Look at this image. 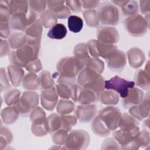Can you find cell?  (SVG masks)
<instances>
[{
	"label": "cell",
	"instance_id": "obj_10",
	"mask_svg": "<svg viewBox=\"0 0 150 150\" xmlns=\"http://www.w3.org/2000/svg\"><path fill=\"white\" fill-rule=\"evenodd\" d=\"M88 53L93 57H102L105 60L117 49L115 45H107L99 42L97 39H91L86 44Z\"/></svg>",
	"mask_w": 150,
	"mask_h": 150
},
{
	"label": "cell",
	"instance_id": "obj_38",
	"mask_svg": "<svg viewBox=\"0 0 150 150\" xmlns=\"http://www.w3.org/2000/svg\"><path fill=\"white\" fill-rule=\"evenodd\" d=\"M83 16L88 26L97 28L99 26L100 21L96 9H86L83 12Z\"/></svg>",
	"mask_w": 150,
	"mask_h": 150
},
{
	"label": "cell",
	"instance_id": "obj_20",
	"mask_svg": "<svg viewBox=\"0 0 150 150\" xmlns=\"http://www.w3.org/2000/svg\"><path fill=\"white\" fill-rule=\"evenodd\" d=\"M128 61L131 67L134 69L140 67L145 61V56L142 50L138 47L130 49L127 53Z\"/></svg>",
	"mask_w": 150,
	"mask_h": 150
},
{
	"label": "cell",
	"instance_id": "obj_54",
	"mask_svg": "<svg viewBox=\"0 0 150 150\" xmlns=\"http://www.w3.org/2000/svg\"><path fill=\"white\" fill-rule=\"evenodd\" d=\"M65 4L66 6L69 8V9L74 12L78 13L82 11V5L81 3V1L77 0H73V1H66Z\"/></svg>",
	"mask_w": 150,
	"mask_h": 150
},
{
	"label": "cell",
	"instance_id": "obj_47",
	"mask_svg": "<svg viewBox=\"0 0 150 150\" xmlns=\"http://www.w3.org/2000/svg\"><path fill=\"white\" fill-rule=\"evenodd\" d=\"M29 8L36 14H41L46 11L47 1H28Z\"/></svg>",
	"mask_w": 150,
	"mask_h": 150
},
{
	"label": "cell",
	"instance_id": "obj_13",
	"mask_svg": "<svg viewBox=\"0 0 150 150\" xmlns=\"http://www.w3.org/2000/svg\"><path fill=\"white\" fill-rule=\"evenodd\" d=\"M150 101L149 93H147L142 100L137 105L132 106L128 110L129 114L138 121H142L149 117Z\"/></svg>",
	"mask_w": 150,
	"mask_h": 150
},
{
	"label": "cell",
	"instance_id": "obj_11",
	"mask_svg": "<svg viewBox=\"0 0 150 150\" xmlns=\"http://www.w3.org/2000/svg\"><path fill=\"white\" fill-rule=\"evenodd\" d=\"M139 131V130L131 131L119 129L114 130L112 135L113 138L121 146V149H134L133 145L134 138Z\"/></svg>",
	"mask_w": 150,
	"mask_h": 150
},
{
	"label": "cell",
	"instance_id": "obj_32",
	"mask_svg": "<svg viewBox=\"0 0 150 150\" xmlns=\"http://www.w3.org/2000/svg\"><path fill=\"white\" fill-rule=\"evenodd\" d=\"M8 42L12 49L17 50L26 44V35L21 32H15L10 36Z\"/></svg>",
	"mask_w": 150,
	"mask_h": 150
},
{
	"label": "cell",
	"instance_id": "obj_35",
	"mask_svg": "<svg viewBox=\"0 0 150 150\" xmlns=\"http://www.w3.org/2000/svg\"><path fill=\"white\" fill-rule=\"evenodd\" d=\"M149 132L146 130L139 131L134 138L133 145L134 149H137L140 147L145 148L146 146H149Z\"/></svg>",
	"mask_w": 150,
	"mask_h": 150
},
{
	"label": "cell",
	"instance_id": "obj_51",
	"mask_svg": "<svg viewBox=\"0 0 150 150\" xmlns=\"http://www.w3.org/2000/svg\"><path fill=\"white\" fill-rule=\"evenodd\" d=\"M31 131L36 137H44L48 134L45 127V122L42 124H33L31 125Z\"/></svg>",
	"mask_w": 150,
	"mask_h": 150
},
{
	"label": "cell",
	"instance_id": "obj_48",
	"mask_svg": "<svg viewBox=\"0 0 150 150\" xmlns=\"http://www.w3.org/2000/svg\"><path fill=\"white\" fill-rule=\"evenodd\" d=\"M69 131L64 129H59L52 134V139L53 142L57 145H63L67 137Z\"/></svg>",
	"mask_w": 150,
	"mask_h": 150
},
{
	"label": "cell",
	"instance_id": "obj_44",
	"mask_svg": "<svg viewBox=\"0 0 150 150\" xmlns=\"http://www.w3.org/2000/svg\"><path fill=\"white\" fill-rule=\"evenodd\" d=\"M121 9L122 15L127 18L138 13L139 5L136 1H127V3Z\"/></svg>",
	"mask_w": 150,
	"mask_h": 150
},
{
	"label": "cell",
	"instance_id": "obj_7",
	"mask_svg": "<svg viewBox=\"0 0 150 150\" xmlns=\"http://www.w3.org/2000/svg\"><path fill=\"white\" fill-rule=\"evenodd\" d=\"M37 19V14L29 9L28 13L21 12L12 15L9 22L11 29L25 32Z\"/></svg>",
	"mask_w": 150,
	"mask_h": 150
},
{
	"label": "cell",
	"instance_id": "obj_9",
	"mask_svg": "<svg viewBox=\"0 0 150 150\" xmlns=\"http://www.w3.org/2000/svg\"><path fill=\"white\" fill-rule=\"evenodd\" d=\"M134 86V81L127 80L118 76H115L104 81L105 89L114 91L122 98L127 97L129 90Z\"/></svg>",
	"mask_w": 150,
	"mask_h": 150
},
{
	"label": "cell",
	"instance_id": "obj_17",
	"mask_svg": "<svg viewBox=\"0 0 150 150\" xmlns=\"http://www.w3.org/2000/svg\"><path fill=\"white\" fill-rule=\"evenodd\" d=\"M42 32L43 25L40 19H37L25 32L27 39L26 43L30 45L40 44Z\"/></svg>",
	"mask_w": 150,
	"mask_h": 150
},
{
	"label": "cell",
	"instance_id": "obj_6",
	"mask_svg": "<svg viewBox=\"0 0 150 150\" xmlns=\"http://www.w3.org/2000/svg\"><path fill=\"white\" fill-rule=\"evenodd\" d=\"M90 144L88 134L83 129L70 131L64 144L63 149H86Z\"/></svg>",
	"mask_w": 150,
	"mask_h": 150
},
{
	"label": "cell",
	"instance_id": "obj_57",
	"mask_svg": "<svg viewBox=\"0 0 150 150\" xmlns=\"http://www.w3.org/2000/svg\"><path fill=\"white\" fill-rule=\"evenodd\" d=\"M81 89H82V87L80 86L78 83H74L71 86V98L74 102L77 103L78 98L81 93Z\"/></svg>",
	"mask_w": 150,
	"mask_h": 150
},
{
	"label": "cell",
	"instance_id": "obj_2",
	"mask_svg": "<svg viewBox=\"0 0 150 150\" xmlns=\"http://www.w3.org/2000/svg\"><path fill=\"white\" fill-rule=\"evenodd\" d=\"M40 44L30 45L26 43L23 47L13 50L9 55V60L12 64L21 67H25L30 62L38 58Z\"/></svg>",
	"mask_w": 150,
	"mask_h": 150
},
{
	"label": "cell",
	"instance_id": "obj_55",
	"mask_svg": "<svg viewBox=\"0 0 150 150\" xmlns=\"http://www.w3.org/2000/svg\"><path fill=\"white\" fill-rule=\"evenodd\" d=\"M101 149H121V147L114 138H108L103 142Z\"/></svg>",
	"mask_w": 150,
	"mask_h": 150
},
{
	"label": "cell",
	"instance_id": "obj_53",
	"mask_svg": "<svg viewBox=\"0 0 150 150\" xmlns=\"http://www.w3.org/2000/svg\"><path fill=\"white\" fill-rule=\"evenodd\" d=\"M11 27L9 21L0 22V36L2 39H9L11 36Z\"/></svg>",
	"mask_w": 150,
	"mask_h": 150
},
{
	"label": "cell",
	"instance_id": "obj_19",
	"mask_svg": "<svg viewBox=\"0 0 150 150\" xmlns=\"http://www.w3.org/2000/svg\"><path fill=\"white\" fill-rule=\"evenodd\" d=\"M144 96V92L140 88L133 87L129 90L127 97L122 98V105L124 108L129 109L132 106L138 104L142 100Z\"/></svg>",
	"mask_w": 150,
	"mask_h": 150
},
{
	"label": "cell",
	"instance_id": "obj_23",
	"mask_svg": "<svg viewBox=\"0 0 150 150\" xmlns=\"http://www.w3.org/2000/svg\"><path fill=\"white\" fill-rule=\"evenodd\" d=\"M138 125L139 123L137 119L129 114L123 113L120 119L118 128L123 130L132 131L139 130Z\"/></svg>",
	"mask_w": 150,
	"mask_h": 150
},
{
	"label": "cell",
	"instance_id": "obj_24",
	"mask_svg": "<svg viewBox=\"0 0 150 150\" xmlns=\"http://www.w3.org/2000/svg\"><path fill=\"white\" fill-rule=\"evenodd\" d=\"M73 54V56L85 67L90 59L86 44L80 43L76 45L74 48Z\"/></svg>",
	"mask_w": 150,
	"mask_h": 150
},
{
	"label": "cell",
	"instance_id": "obj_18",
	"mask_svg": "<svg viewBox=\"0 0 150 150\" xmlns=\"http://www.w3.org/2000/svg\"><path fill=\"white\" fill-rule=\"evenodd\" d=\"M47 6L57 19H66L71 13L64 1H47Z\"/></svg>",
	"mask_w": 150,
	"mask_h": 150
},
{
	"label": "cell",
	"instance_id": "obj_56",
	"mask_svg": "<svg viewBox=\"0 0 150 150\" xmlns=\"http://www.w3.org/2000/svg\"><path fill=\"white\" fill-rule=\"evenodd\" d=\"M11 46L9 43V42L7 41L6 39H1V47H0V52H1V57H3L9 55L11 52Z\"/></svg>",
	"mask_w": 150,
	"mask_h": 150
},
{
	"label": "cell",
	"instance_id": "obj_1",
	"mask_svg": "<svg viewBox=\"0 0 150 150\" xmlns=\"http://www.w3.org/2000/svg\"><path fill=\"white\" fill-rule=\"evenodd\" d=\"M84 67L74 57H65L60 59L56 65L57 72L53 74L57 83L71 86L77 79L80 71Z\"/></svg>",
	"mask_w": 150,
	"mask_h": 150
},
{
	"label": "cell",
	"instance_id": "obj_33",
	"mask_svg": "<svg viewBox=\"0 0 150 150\" xmlns=\"http://www.w3.org/2000/svg\"><path fill=\"white\" fill-rule=\"evenodd\" d=\"M29 9V3L28 1L13 0L9 1L8 9L11 16L13 14L23 12L28 13Z\"/></svg>",
	"mask_w": 150,
	"mask_h": 150
},
{
	"label": "cell",
	"instance_id": "obj_14",
	"mask_svg": "<svg viewBox=\"0 0 150 150\" xmlns=\"http://www.w3.org/2000/svg\"><path fill=\"white\" fill-rule=\"evenodd\" d=\"M107 66L112 71H122L127 63V55L122 50L117 49L106 60Z\"/></svg>",
	"mask_w": 150,
	"mask_h": 150
},
{
	"label": "cell",
	"instance_id": "obj_16",
	"mask_svg": "<svg viewBox=\"0 0 150 150\" xmlns=\"http://www.w3.org/2000/svg\"><path fill=\"white\" fill-rule=\"evenodd\" d=\"M97 112V107L94 104L87 105L80 104L77 106L74 111L77 120L81 123H87L92 121L96 116Z\"/></svg>",
	"mask_w": 150,
	"mask_h": 150
},
{
	"label": "cell",
	"instance_id": "obj_43",
	"mask_svg": "<svg viewBox=\"0 0 150 150\" xmlns=\"http://www.w3.org/2000/svg\"><path fill=\"white\" fill-rule=\"evenodd\" d=\"M68 28L70 31L73 33L80 32L83 27V19L76 15H70L68 18Z\"/></svg>",
	"mask_w": 150,
	"mask_h": 150
},
{
	"label": "cell",
	"instance_id": "obj_12",
	"mask_svg": "<svg viewBox=\"0 0 150 150\" xmlns=\"http://www.w3.org/2000/svg\"><path fill=\"white\" fill-rule=\"evenodd\" d=\"M97 38L99 42L107 45H115L118 42L120 35L118 30L112 26L100 27L97 30Z\"/></svg>",
	"mask_w": 150,
	"mask_h": 150
},
{
	"label": "cell",
	"instance_id": "obj_39",
	"mask_svg": "<svg viewBox=\"0 0 150 150\" xmlns=\"http://www.w3.org/2000/svg\"><path fill=\"white\" fill-rule=\"evenodd\" d=\"M21 96V92L17 88H10L4 94L5 103L8 106H13Z\"/></svg>",
	"mask_w": 150,
	"mask_h": 150
},
{
	"label": "cell",
	"instance_id": "obj_15",
	"mask_svg": "<svg viewBox=\"0 0 150 150\" xmlns=\"http://www.w3.org/2000/svg\"><path fill=\"white\" fill-rule=\"evenodd\" d=\"M58 97L59 96L54 87L42 90L40 96L41 105L46 110L53 111L58 103Z\"/></svg>",
	"mask_w": 150,
	"mask_h": 150
},
{
	"label": "cell",
	"instance_id": "obj_60",
	"mask_svg": "<svg viewBox=\"0 0 150 150\" xmlns=\"http://www.w3.org/2000/svg\"><path fill=\"white\" fill-rule=\"evenodd\" d=\"M149 117L146 118V119L145 118V121H144V124H143V127L144 128V130H146L148 132H149Z\"/></svg>",
	"mask_w": 150,
	"mask_h": 150
},
{
	"label": "cell",
	"instance_id": "obj_26",
	"mask_svg": "<svg viewBox=\"0 0 150 150\" xmlns=\"http://www.w3.org/2000/svg\"><path fill=\"white\" fill-rule=\"evenodd\" d=\"M98 100V94L89 88L82 87L77 103L80 104L87 105L96 103Z\"/></svg>",
	"mask_w": 150,
	"mask_h": 150
},
{
	"label": "cell",
	"instance_id": "obj_46",
	"mask_svg": "<svg viewBox=\"0 0 150 150\" xmlns=\"http://www.w3.org/2000/svg\"><path fill=\"white\" fill-rule=\"evenodd\" d=\"M86 67L91 69L101 74L104 70V63L98 57H93L88 60Z\"/></svg>",
	"mask_w": 150,
	"mask_h": 150
},
{
	"label": "cell",
	"instance_id": "obj_41",
	"mask_svg": "<svg viewBox=\"0 0 150 150\" xmlns=\"http://www.w3.org/2000/svg\"><path fill=\"white\" fill-rule=\"evenodd\" d=\"M39 19L43 26L45 28H51L57 22V19L48 9L40 15Z\"/></svg>",
	"mask_w": 150,
	"mask_h": 150
},
{
	"label": "cell",
	"instance_id": "obj_36",
	"mask_svg": "<svg viewBox=\"0 0 150 150\" xmlns=\"http://www.w3.org/2000/svg\"><path fill=\"white\" fill-rule=\"evenodd\" d=\"M67 29L62 23H57L51 28L47 32V36L52 39L61 40L67 35Z\"/></svg>",
	"mask_w": 150,
	"mask_h": 150
},
{
	"label": "cell",
	"instance_id": "obj_42",
	"mask_svg": "<svg viewBox=\"0 0 150 150\" xmlns=\"http://www.w3.org/2000/svg\"><path fill=\"white\" fill-rule=\"evenodd\" d=\"M62 122V129H64L67 131H70L72 128L76 125L77 122V118L74 114H69L66 115H60Z\"/></svg>",
	"mask_w": 150,
	"mask_h": 150
},
{
	"label": "cell",
	"instance_id": "obj_3",
	"mask_svg": "<svg viewBox=\"0 0 150 150\" xmlns=\"http://www.w3.org/2000/svg\"><path fill=\"white\" fill-rule=\"evenodd\" d=\"M100 22L108 26L117 25L120 21L118 8L111 2H104L100 4L97 11Z\"/></svg>",
	"mask_w": 150,
	"mask_h": 150
},
{
	"label": "cell",
	"instance_id": "obj_21",
	"mask_svg": "<svg viewBox=\"0 0 150 150\" xmlns=\"http://www.w3.org/2000/svg\"><path fill=\"white\" fill-rule=\"evenodd\" d=\"M149 70V61H148L145 69L138 70L136 71L134 76L135 84L144 90H149L150 87Z\"/></svg>",
	"mask_w": 150,
	"mask_h": 150
},
{
	"label": "cell",
	"instance_id": "obj_50",
	"mask_svg": "<svg viewBox=\"0 0 150 150\" xmlns=\"http://www.w3.org/2000/svg\"><path fill=\"white\" fill-rule=\"evenodd\" d=\"M1 92L6 91L11 88V83L10 82L7 71L5 68L1 67Z\"/></svg>",
	"mask_w": 150,
	"mask_h": 150
},
{
	"label": "cell",
	"instance_id": "obj_37",
	"mask_svg": "<svg viewBox=\"0 0 150 150\" xmlns=\"http://www.w3.org/2000/svg\"><path fill=\"white\" fill-rule=\"evenodd\" d=\"M39 88L42 90L49 89L54 87V81L53 74L50 71L43 70L39 75Z\"/></svg>",
	"mask_w": 150,
	"mask_h": 150
},
{
	"label": "cell",
	"instance_id": "obj_22",
	"mask_svg": "<svg viewBox=\"0 0 150 150\" xmlns=\"http://www.w3.org/2000/svg\"><path fill=\"white\" fill-rule=\"evenodd\" d=\"M7 73L12 86L17 87L22 84L23 79L25 76V72L22 67L11 64L7 67Z\"/></svg>",
	"mask_w": 150,
	"mask_h": 150
},
{
	"label": "cell",
	"instance_id": "obj_49",
	"mask_svg": "<svg viewBox=\"0 0 150 150\" xmlns=\"http://www.w3.org/2000/svg\"><path fill=\"white\" fill-rule=\"evenodd\" d=\"M56 88L58 96L60 98L64 99H69L71 98V86L63 83H58L56 86Z\"/></svg>",
	"mask_w": 150,
	"mask_h": 150
},
{
	"label": "cell",
	"instance_id": "obj_31",
	"mask_svg": "<svg viewBox=\"0 0 150 150\" xmlns=\"http://www.w3.org/2000/svg\"><path fill=\"white\" fill-rule=\"evenodd\" d=\"M104 81L105 80L101 74H99L91 79L87 84L82 87L87 88L93 90L99 96V95L105 90Z\"/></svg>",
	"mask_w": 150,
	"mask_h": 150
},
{
	"label": "cell",
	"instance_id": "obj_30",
	"mask_svg": "<svg viewBox=\"0 0 150 150\" xmlns=\"http://www.w3.org/2000/svg\"><path fill=\"white\" fill-rule=\"evenodd\" d=\"M18 112L14 106H8L1 110V120L5 124H12L16 122L19 117Z\"/></svg>",
	"mask_w": 150,
	"mask_h": 150
},
{
	"label": "cell",
	"instance_id": "obj_8",
	"mask_svg": "<svg viewBox=\"0 0 150 150\" xmlns=\"http://www.w3.org/2000/svg\"><path fill=\"white\" fill-rule=\"evenodd\" d=\"M120 110L113 105H108L99 110L97 115L111 131L115 130L121 116Z\"/></svg>",
	"mask_w": 150,
	"mask_h": 150
},
{
	"label": "cell",
	"instance_id": "obj_34",
	"mask_svg": "<svg viewBox=\"0 0 150 150\" xmlns=\"http://www.w3.org/2000/svg\"><path fill=\"white\" fill-rule=\"evenodd\" d=\"M57 112L59 115L71 114L75 111V104L69 99H60L56 106Z\"/></svg>",
	"mask_w": 150,
	"mask_h": 150
},
{
	"label": "cell",
	"instance_id": "obj_4",
	"mask_svg": "<svg viewBox=\"0 0 150 150\" xmlns=\"http://www.w3.org/2000/svg\"><path fill=\"white\" fill-rule=\"evenodd\" d=\"M39 96L33 91H25L21 95L20 98L15 104L14 107L21 117L28 116L32 110L38 105Z\"/></svg>",
	"mask_w": 150,
	"mask_h": 150
},
{
	"label": "cell",
	"instance_id": "obj_58",
	"mask_svg": "<svg viewBox=\"0 0 150 150\" xmlns=\"http://www.w3.org/2000/svg\"><path fill=\"white\" fill-rule=\"evenodd\" d=\"M82 8L86 9H94L101 4L100 1H81Z\"/></svg>",
	"mask_w": 150,
	"mask_h": 150
},
{
	"label": "cell",
	"instance_id": "obj_29",
	"mask_svg": "<svg viewBox=\"0 0 150 150\" xmlns=\"http://www.w3.org/2000/svg\"><path fill=\"white\" fill-rule=\"evenodd\" d=\"M119 95L113 90H107L103 91L98 96L100 102L107 105H115L118 103Z\"/></svg>",
	"mask_w": 150,
	"mask_h": 150
},
{
	"label": "cell",
	"instance_id": "obj_52",
	"mask_svg": "<svg viewBox=\"0 0 150 150\" xmlns=\"http://www.w3.org/2000/svg\"><path fill=\"white\" fill-rule=\"evenodd\" d=\"M26 70L31 73H38L42 69V64L40 60L37 58L35 60L29 62L25 67Z\"/></svg>",
	"mask_w": 150,
	"mask_h": 150
},
{
	"label": "cell",
	"instance_id": "obj_5",
	"mask_svg": "<svg viewBox=\"0 0 150 150\" xmlns=\"http://www.w3.org/2000/svg\"><path fill=\"white\" fill-rule=\"evenodd\" d=\"M124 26L128 34L134 37L145 35L149 28L144 17L138 13L127 17L124 20Z\"/></svg>",
	"mask_w": 150,
	"mask_h": 150
},
{
	"label": "cell",
	"instance_id": "obj_25",
	"mask_svg": "<svg viewBox=\"0 0 150 150\" xmlns=\"http://www.w3.org/2000/svg\"><path fill=\"white\" fill-rule=\"evenodd\" d=\"M91 128L93 132L98 137H104L108 136L111 131L107 128L104 122L96 115L92 120Z\"/></svg>",
	"mask_w": 150,
	"mask_h": 150
},
{
	"label": "cell",
	"instance_id": "obj_28",
	"mask_svg": "<svg viewBox=\"0 0 150 150\" xmlns=\"http://www.w3.org/2000/svg\"><path fill=\"white\" fill-rule=\"evenodd\" d=\"M45 127L49 134H53L61 128L62 122L60 115L59 114L52 113L46 120Z\"/></svg>",
	"mask_w": 150,
	"mask_h": 150
},
{
	"label": "cell",
	"instance_id": "obj_59",
	"mask_svg": "<svg viewBox=\"0 0 150 150\" xmlns=\"http://www.w3.org/2000/svg\"><path fill=\"white\" fill-rule=\"evenodd\" d=\"M139 9L141 13L144 15L149 13L150 12V0L139 1Z\"/></svg>",
	"mask_w": 150,
	"mask_h": 150
},
{
	"label": "cell",
	"instance_id": "obj_40",
	"mask_svg": "<svg viewBox=\"0 0 150 150\" xmlns=\"http://www.w3.org/2000/svg\"><path fill=\"white\" fill-rule=\"evenodd\" d=\"M46 118L45 111L40 107L37 106L32 110L30 114V120L33 124H44Z\"/></svg>",
	"mask_w": 150,
	"mask_h": 150
},
{
	"label": "cell",
	"instance_id": "obj_45",
	"mask_svg": "<svg viewBox=\"0 0 150 150\" xmlns=\"http://www.w3.org/2000/svg\"><path fill=\"white\" fill-rule=\"evenodd\" d=\"M12 140V134L6 127H1L0 132V149L2 150L6 146L10 144Z\"/></svg>",
	"mask_w": 150,
	"mask_h": 150
},
{
	"label": "cell",
	"instance_id": "obj_27",
	"mask_svg": "<svg viewBox=\"0 0 150 150\" xmlns=\"http://www.w3.org/2000/svg\"><path fill=\"white\" fill-rule=\"evenodd\" d=\"M39 76L34 73L29 72L25 75L22 86L23 88L28 91H34L39 88Z\"/></svg>",
	"mask_w": 150,
	"mask_h": 150
}]
</instances>
